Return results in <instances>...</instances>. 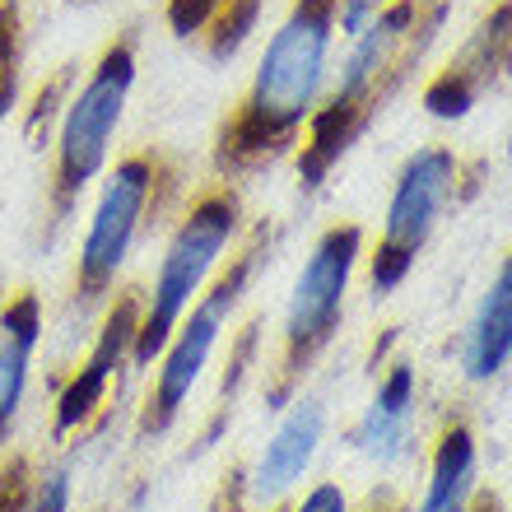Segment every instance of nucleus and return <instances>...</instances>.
I'll use <instances>...</instances> for the list:
<instances>
[{"instance_id":"f257e3e1","label":"nucleus","mask_w":512,"mask_h":512,"mask_svg":"<svg viewBox=\"0 0 512 512\" xmlns=\"http://www.w3.org/2000/svg\"><path fill=\"white\" fill-rule=\"evenodd\" d=\"M340 0H294L284 24L270 33L252 89L243 94L238 112L219 126L215 168L224 177L252 173L270 163L317 112V94L331 61Z\"/></svg>"},{"instance_id":"f03ea898","label":"nucleus","mask_w":512,"mask_h":512,"mask_svg":"<svg viewBox=\"0 0 512 512\" xmlns=\"http://www.w3.org/2000/svg\"><path fill=\"white\" fill-rule=\"evenodd\" d=\"M429 24H424V5L419 0H391L387 10L354 38V52L340 66L336 94L326 98V108H317L308 117V135H303V149H298V177H303V187H322L331 163L350 149V140L378 112L382 94H387L401 56L410 52L415 33Z\"/></svg>"},{"instance_id":"7ed1b4c3","label":"nucleus","mask_w":512,"mask_h":512,"mask_svg":"<svg viewBox=\"0 0 512 512\" xmlns=\"http://www.w3.org/2000/svg\"><path fill=\"white\" fill-rule=\"evenodd\" d=\"M243 224V205L229 187H210L191 201L187 219L173 229L168 247L154 270V289L145 294V317H140V336H135L131 368H149L154 354H163L173 326L182 322V312L201 298L205 280L215 275L219 256L229 252Z\"/></svg>"},{"instance_id":"20e7f679","label":"nucleus","mask_w":512,"mask_h":512,"mask_svg":"<svg viewBox=\"0 0 512 512\" xmlns=\"http://www.w3.org/2000/svg\"><path fill=\"white\" fill-rule=\"evenodd\" d=\"M135 84V42L122 38L103 47V56L94 61L89 80L70 94L61 122H56V163H52V229H61L80 196L98 182V173L108 168L112 140L117 126L126 117V98Z\"/></svg>"},{"instance_id":"39448f33","label":"nucleus","mask_w":512,"mask_h":512,"mask_svg":"<svg viewBox=\"0 0 512 512\" xmlns=\"http://www.w3.org/2000/svg\"><path fill=\"white\" fill-rule=\"evenodd\" d=\"M261 261L266 256H261V233H256L252 243L229 261V270H219V280L182 312V322L173 326V336H168V345L159 354V373H154L149 401L140 410V433L145 438H159V433H168L177 424L191 387L201 382L205 364H210V354H215L219 336H224V322L233 317L238 298L247 294V284H252Z\"/></svg>"},{"instance_id":"423d86ee","label":"nucleus","mask_w":512,"mask_h":512,"mask_svg":"<svg viewBox=\"0 0 512 512\" xmlns=\"http://www.w3.org/2000/svg\"><path fill=\"white\" fill-rule=\"evenodd\" d=\"M168 187H173V168L145 149L126 154L108 173V182L98 187L94 215H89V229L80 243V261H75V308L80 312H94L112 294L117 270L126 266L149 210L159 205Z\"/></svg>"},{"instance_id":"0eeeda50","label":"nucleus","mask_w":512,"mask_h":512,"mask_svg":"<svg viewBox=\"0 0 512 512\" xmlns=\"http://www.w3.org/2000/svg\"><path fill=\"white\" fill-rule=\"evenodd\" d=\"M359 252H364V233L354 224L326 229L317 238V247L308 252V261H303L294 280V294H289V308H284V350H280V378L270 387V410L289 396L298 373L331 345Z\"/></svg>"},{"instance_id":"6e6552de","label":"nucleus","mask_w":512,"mask_h":512,"mask_svg":"<svg viewBox=\"0 0 512 512\" xmlns=\"http://www.w3.org/2000/svg\"><path fill=\"white\" fill-rule=\"evenodd\" d=\"M140 317H145V294H140V289H122V294L108 303V317L98 326L94 350L84 354V364L75 368V378L56 396L52 433L61 443H66V438H80L84 429H94L98 419L108 415L112 396L122 391V378L131 373Z\"/></svg>"},{"instance_id":"1a4fd4ad","label":"nucleus","mask_w":512,"mask_h":512,"mask_svg":"<svg viewBox=\"0 0 512 512\" xmlns=\"http://www.w3.org/2000/svg\"><path fill=\"white\" fill-rule=\"evenodd\" d=\"M452 182H457V159L447 149H419L401 168V182H396L387 205V229H382L378 256H373V289L387 294L405 280L415 252L429 243L433 224L443 215Z\"/></svg>"},{"instance_id":"9d476101","label":"nucleus","mask_w":512,"mask_h":512,"mask_svg":"<svg viewBox=\"0 0 512 512\" xmlns=\"http://www.w3.org/2000/svg\"><path fill=\"white\" fill-rule=\"evenodd\" d=\"M42 340V298L33 289H14L0 303V452L10 443L19 405L28 396V368Z\"/></svg>"},{"instance_id":"9b49d317","label":"nucleus","mask_w":512,"mask_h":512,"mask_svg":"<svg viewBox=\"0 0 512 512\" xmlns=\"http://www.w3.org/2000/svg\"><path fill=\"white\" fill-rule=\"evenodd\" d=\"M322 433H326L322 401L303 396V401L289 405V415L280 419V429L270 433L266 452H261V461H256V471H252V499H261V503L280 499L284 489L308 471V461L317 457Z\"/></svg>"},{"instance_id":"f8f14e48","label":"nucleus","mask_w":512,"mask_h":512,"mask_svg":"<svg viewBox=\"0 0 512 512\" xmlns=\"http://www.w3.org/2000/svg\"><path fill=\"white\" fill-rule=\"evenodd\" d=\"M508 359H512V252L499 266V275L489 280L485 298H480V308L471 317V331H466V345H461V368H466V378L485 382Z\"/></svg>"},{"instance_id":"ddd939ff","label":"nucleus","mask_w":512,"mask_h":512,"mask_svg":"<svg viewBox=\"0 0 512 512\" xmlns=\"http://www.w3.org/2000/svg\"><path fill=\"white\" fill-rule=\"evenodd\" d=\"M410 419H415V373L396 364L387 373V382L378 387L373 405L364 410V419H359L354 443L373 461H396L410 443Z\"/></svg>"},{"instance_id":"4468645a","label":"nucleus","mask_w":512,"mask_h":512,"mask_svg":"<svg viewBox=\"0 0 512 512\" xmlns=\"http://www.w3.org/2000/svg\"><path fill=\"white\" fill-rule=\"evenodd\" d=\"M471 489H475V438L466 424H452L438 438L433 471H429V494H424L419 512H466Z\"/></svg>"},{"instance_id":"2eb2a0df","label":"nucleus","mask_w":512,"mask_h":512,"mask_svg":"<svg viewBox=\"0 0 512 512\" xmlns=\"http://www.w3.org/2000/svg\"><path fill=\"white\" fill-rule=\"evenodd\" d=\"M256 19H261V0H219V10L210 14V24H205V33H201L205 52L215 56V61L238 56L243 42L252 38Z\"/></svg>"},{"instance_id":"dca6fc26","label":"nucleus","mask_w":512,"mask_h":512,"mask_svg":"<svg viewBox=\"0 0 512 512\" xmlns=\"http://www.w3.org/2000/svg\"><path fill=\"white\" fill-rule=\"evenodd\" d=\"M19 70H24V10L19 0H0V122L19 103Z\"/></svg>"},{"instance_id":"f3484780","label":"nucleus","mask_w":512,"mask_h":512,"mask_svg":"<svg viewBox=\"0 0 512 512\" xmlns=\"http://www.w3.org/2000/svg\"><path fill=\"white\" fill-rule=\"evenodd\" d=\"M70 80H75V70L61 66L52 80L38 89V98H33V108H28V117H24V140H28L33 149L47 140V131H52V122H56V112H66V103H70V98H66Z\"/></svg>"},{"instance_id":"a211bd4d","label":"nucleus","mask_w":512,"mask_h":512,"mask_svg":"<svg viewBox=\"0 0 512 512\" xmlns=\"http://www.w3.org/2000/svg\"><path fill=\"white\" fill-rule=\"evenodd\" d=\"M33 461L24 452L5 457L0 466V512H28V499H33Z\"/></svg>"},{"instance_id":"6ab92c4d","label":"nucleus","mask_w":512,"mask_h":512,"mask_svg":"<svg viewBox=\"0 0 512 512\" xmlns=\"http://www.w3.org/2000/svg\"><path fill=\"white\" fill-rule=\"evenodd\" d=\"M28 512H70V466H52L33 480Z\"/></svg>"},{"instance_id":"aec40b11","label":"nucleus","mask_w":512,"mask_h":512,"mask_svg":"<svg viewBox=\"0 0 512 512\" xmlns=\"http://www.w3.org/2000/svg\"><path fill=\"white\" fill-rule=\"evenodd\" d=\"M215 10H219V0H168L163 14H168V28H173L177 38H201Z\"/></svg>"},{"instance_id":"412c9836","label":"nucleus","mask_w":512,"mask_h":512,"mask_svg":"<svg viewBox=\"0 0 512 512\" xmlns=\"http://www.w3.org/2000/svg\"><path fill=\"white\" fill-rule=\"evenodd\" d=\"M391 0H340V10H336V24L340 33H350V38H359L373 19H378L382 10H387Z\"/></svg>"},{"instance_id":"4be33fe9","label":"nucleus","mask_w":512,"mask_h":512,"mask_svg":"<svg viewBox=\"0 0 512 512\" xmlns=\"http://www.w3.org/2000/svg\"><path fill=\"white\" fill-rule=\"evenodd\" d=\"M294 512H350V503H345L340 485H317V489L308 494V499L298 503Z\"/></svg>"},{"instance_id":"5701e85b","label":"nucleus","mask_w":512,"mask_h":512,"mask_svg":"<svg viewBox=\"0 0 512 512\" xmlns=\"http://www.w3.org/2000/svg\"><path fill=\"white\" fill-rule=\"evenodd\" d=\"M466 512H503V503L494 499V494H480L475 503H466Z\"/></svg>"},{"instance_id":"b1692460","label":"nucleus","mask_w":512,"mask_h":512,"mask_svg":"<svg viewBox=\"0 0 512 512\" xmlns=\"http://www.w3.org/2000/svg\"><path fill=\"white\" fill-rule=\"evenodd\" d=\"M66 5H98V0H66Z\"/></svg>"},{"instance_id":"393cba45","label":"nucleus","mask_w":512,"mask_h":512,"mask_svg":"<svg viewBox=\"0 0 512 512\" xmlns=\"http://www.w3.org/2000/svg\"><path fill=\"white\" fill-rule=\"evenodd\" d=\"M233 512H243V508H233Z\"/></svg>"},{"instance_id":"a878e982","label":"nucleus","mask_w":512,"mask_h":512,"mask_svg":"<svg viewBox=\"0 0 512 512\" xmlns=\"http://www.w3.org/2000/svg\"><path fill=\"white\" fill-rule=\"evenodd\" d=\"M280 512H289V508H280Z\"/></svg>"}]
</instances>
